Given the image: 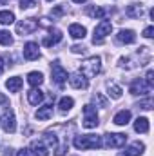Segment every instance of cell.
I'll return each mask as SVG.
<instances>
[{
    "mask_svg": "<svg viewBox=\"0 0 154 156\" xmlns=\"http://www.w3.org/2000/svg\"><path fill=\"white\" fill-rule=\"evenodd\" d=\"M22 78L20 76H13V78H9L7 82H5V87L9 89V93H18L20 91V87H22Z\"/></svg>",
    "mask_w": 154,
    "mask_h": 156,
    "instance_id": "obj_19",
    "label": "cell"
},
{
    "mask_svg": "<svg viewBox=\"0 0 154 156\" xmlns=\"http://www.w3.org/2000/svg\"><path fill=\"white\" fill-rule=\"evenodd\" d=\"M35 5H37V0H20L22 9H29V7H35Z\"/></svg>",
    "mask_w": 154,
    "mask_h": 156,
    "instance_id": "obj_31",
    "label": "cell"
},
{
    "mask_svg": "<svg viewBox=\"0 0 154 156\" xmlns=\"http://www.w3.org/2000/svg\"><path fill=\"white\" fill-rule=\"evenodd\" d=\"M40 56V49L37 42H27L24 45V58L26 60H37Z\"/></svg>",
    "mask_w": 154,
    "mask_h": 156,
    "instance_id": "obj_10",
    "label": "cell"
},
{
    "mask_svg": "<svg viewBox=\"0 0 154 156\" xmlns=\"http://www.w3.org/2000/svg\"><path fill=\"white\" fill-rule=\"evenodd\" d=\"M125 142H127V134H121V133L105 134V145L107 147H123Z\"/></svg>",
    "mask_w": 154,
    "mask_h": 156,
    "instance_id": "obj_9",
    "label": "cell"
},
{
    "mask_svg": "<svg viewBox=\"0 0 154 156\" xmlns=\"http://www.w3.org/2000/svg\"><path fill=\"white\" fill-rule=\"evenodd\" d=\"M37 27H38L37 18H24L22 22L16 24V33L18 35H31L33 31H37Z\"/></svg>",
    "mask_w": 154,
    "mask_h": 156,
    "instance_id": "obj_7",
    "label": "cell"
},
{
    "mask_svg": "<svg viewBox=\"0 0 154 156\" xmlns=\"http://www.w3.org/2000/svg\"><path fill=\"white\" fill-rule=\"evenodd\" d=\"M0 44L2 45H11L13 44V38H11L9 31H0Z\"/></svg>",
    "mask_w": 154,
    "mask_h": 156,
    "instance_id": "obj_28",
    "label": "cell"
},
{
    "mask_svg": "<svg viewBox=\"0 0 154 156\" xmlns=\"http://www.w3.org/2000/svg\"><path fill=\"white\" fill-rule=\"evenodd\" d=\"M143 149H145V145H143L142 142H134V144H131V145L125 149L123 154H118V156H140L143 153Z\"/></svg>",
    "mask_w": 154,
    "mask_h": 156,
    "instance_id": "obj_16",
    "label": "cell"
},
{
    "mask_svg": "<svg viewBox=\"0 0 154 156\" xmlns=\"http://www.w3.org/2000/svg\"><path fill=\"white\" fill-rule=\"evenodd\" d=\"M62 40V31L60 29H49V35L44 38V45L45 47H51V45H54V44H58Z\"/></svg>",
    "mask_w": 154,
    "mask_h": 156,
    "instance_id": "obj_12",
    "label": "cell"
},
{
    "mask_svg": "<svg viewBox=\"0 0 154 156\" xmlns=\"http://www.w3.org/2000/svg\"><path fill=\"white\" fill-rule=\"evenodd\" d=\"M73 105H75V100H73L71 96H64V98H60V104H58V107H60V111H62V113H67V111H71V109H73Z\"/></svg>",
    "mask_w": 154,
    "mask_h": 156,
    "instance_id": "obj_24",
    "label": "cell"
},
{
    "mask_svg": "<svg viewBox=\"0 0 154 156\" xmlns=\"http://www.w3.org/2000/svg\"><path fill=\"white\" fill-rule=\"evenodd\" d=\"M107 87H109V94L114 98V100H118V98H121V87L120 85H116V83H107Z\"/></svg>",
    "mask_w": 154,
    "mask_h": 156,
    "instance_id": "obj_27",
    "label": "cell"
},
{
    "mask_svg": "<svg viewBox=\"0 0 154 156\" xmlns=\"http://www.w3.org/2000/svg\"><path fill=\"white\" fill-rule=\"evenodd\" d=\"M87 15H89L91 18H103V16H105V9H103V7H94V5H93V7L87 9Z\"/></svg>",
    "mask_w": 154,
    "mask_h": 156,
    "instance_id": "obj_26",
    "label": "cell"
},
{
    "mask_svg": "<svg viewBox=\"0 0 154 156\" xmlns=\"http://www.w3.org/2000/svg\"><path fill=\"white\" fill-rule=\"evenodd\" d=\"M138 107H142V109H147V111H149V109H152V98L149 96L147 100L140 102V104H138Z\"/></svg>",
    "mask_w": 154,
    "mask_h": 156,
    "instance_id": "obj_30",
    "label": "cell"
},
{
    "mask_svg": "<svg viewBox=\"0 0 154 156\" xmlns=\"http://www.w3.org/2000/svg\"><path fill=\"white\" fill-rule=\"evenodd\" d=\"M80 69H82V75L85 78H94L102 71V60H100V56H89V58H85L80 64Z\"/></svg>",
    "mask_w": 154,
    "mask_h": 156,
    "instance_id": "obj_2",
    "label": "cell"
},
{
    "mask_svg": "<svg viewBox=\"0 0 154 156\" xmlns=\"http://www.w3.org/2000/svg\"><path fill=\"white\" fill-rule=\"evenodd\" d=\"M31 153L35 156H49V147H47L44 142L35 140V142L31 144Z\"/></svg>",
    "mask_w": 154,
    "mask_h": 156,
    "instance_id": "obj_14",
    "label": "cell"
},
{
    "mask_svg": "<svg viewBox=\"0 0 154 156\" xmlns=\"http://www.w3.org/2000/svg\"><path fill=\"white\" fill-rule=\"evenodd\" d=\"M27 82H29V85L38 87V85H42V82H44V75L38 73V71H31V73L27 75Z\"/></svg>",
    "mask_w": 154,
    "mask_h": 156,
    "instance_id": "obj_23",
    "label": "cell"
},
{
    "mask_svg": "<svg viewBox=\"0 0 154 156\" xmlns=\"http://www.w3.org/2000/svg\"><path fill=\"white\" fill-rule=\"evenodd\" d=\"M145 82H147L149 85H152V83H154V73H152V69H149V71H147V76H145Z\"/></svg>",
    "mask_w": 154,
    "mask_h": 156,
    "instance_id": "obj_33",
    "label": "cell"
},
{
    "mask_svg": "<svg viewBox=\"0 0 154 156\" xmlns=\"http://www.w3.org/2000/svg\"><path fill=\"white\" fill-rule=\"evenodd\" d=\"M16 156H35V154L31 153V149H22V151L16 153Z\"/></svg>",
    "mask_w": 154,
    "mask_h": 156,
    "instance_id": "obj_36",
    "label": "cell"
},
{
    "mask_svg": "<svg viewBox=\"0 0 154 156\" xmlns=\"http://www.w3.org/2000/svg\"><path fill=\"white\" fill-rule=\"evenodd\" d=\"M129 120H131V111H120L114 118H113V122H114L116 125H127L129 123Z\"/></svg>",
    "mask_w": 154,
    "mask_h": 156,
    "instance_id": "obj_21",
    "label": "cell"
},
{
    "mask_svg": "<svg viewBox=\"0 0 154 156\" xmlns=\"http://www.w3.org/2000/svg\"><path fill=\"white\" fill-rule=\"evenodd\" d=\"M134 131L136 133H142V134H145V133H149V120L147 118H136V122H134Z\"/></svg>",
    "mask_w": 154,
    "mask_h": 156,
    "instance_id": "obj_20",
    "label": "cell"
},
{
    "mask_svg": "<svg viewBox=\"0 0 154 156\" xmlns=\"http://www.w3.org/2000/svg\"><path fill=\"white\" fill-rule=\"evenodd\" d=\"M15 22V15L11 11H0V24L2 26H11Z\"/></svg>",
    "mask_w": 154,
    "mask_h": 156,
    "instance_id": "obj_25",
    "label": "cell"
},
{
    "mask_svg": "<svg viewBox=\"0 0 154 156\" xmlns=\"http://www.w3.org/2000/svg\"><path fill=\"white\" fill-rule=\"evenodd\" d=\"M47 2H53V0H47Z\"/></svg>",
    "mask_w": 154,
    "mask_h": 156,
    "instance_id": "obj_42",
    "label": "cell"
},
{
    "mask_svg": "<svg viewBox=\"0 0 154 156\" xmlns=\"http://www.w3.org/2000/svg\"><path fill=\"white\" fill-rule=\"evenodd\" d=\"M73 144L80 151L98 149V147H102V136H98V134H82V136H75Z\"/></svg>",
    "mask_w": 154,
    "mask_h": 156,
    "instance_id": "obj_1",
    "label": "cell"
},
{
    "mask_svg": "<svg viewBox=\"0 0 154 156\" xmlns=\"http://www.w3.org/2000/svg\"><path fill=\"white\" fill-rule=\"evenodd\" d=\"M125 15L129 18H142L143 16V5L142 4H131V5H127Z\"/></svg>",
    "mask_w": 154,
    "mask_h": 156,
    "instance_id": "obj_15",
    "label": "cell"
},
{
    "mask_svg": "<svg viewBox=\"0 0 154 156\" xmlns=\"http://www.w3.org/2000/svg\"><path fill=\"white\" fill-rule=\"evenodd\" d=\"M85 33H87V29H85L82 24H71V26H69V35L75 40L85 38Z\"/></svg>",
    "mask_w": 154,
    "mask_h": 156,
    "instance_id": "obj_17",
    "label": "cell"
},
{
    "mask_svg": "<svg viewBox=\"0 0 154 156\" xmlns=\"http://www.w3.org/2000/svg\"><path fill=\"white\" fill-rule=\"evenodd\" d=\"M111 31H113V24H111L109 20H102V22L94 27L93 44H102V42H103V38H105L107 35H111Z\"/></svg>",
    "mask_w": 154,
    "mask_h": 156,
    "instance_id": "obj_4",
    "label": "cell"
},
{
    "mask_svg": "<svg viewBox=\"0 0 154 156\" xmlns=\"http://www.w3.org/2000/svg\"><path fill=\"white\" fill-rule=\"evenodd\" d=\"M154 27L152 26H149V27H145V31H143V37H145V38H152L154 35Z\"/></svg>",
    "mask_w": 154,
    "mask_h": 156,
    "instance_id": "obj_32",
    "label": "cell"
},
{
    "mask_svg": "<svg viewBox=\"0 0 154 156\" xmlns=\"http://www.w3.org/2000/svg\"><path fill=\"white\" fill-rule=\"evenodd\" d=\"M2 71H4V60L0 58V75H2Z\"/></svg>",
    "mask_w": 154,
    "mask_h": 156,
    "instance_id": "obj_40",
    "label": "cell"
},
{
    "mask_svg": "<svg viewBox=\"0 0 154 156\" xmlns=\"http://www.w3.org/2000/svg\"><path fill=\"white\" fill-rule=\"evenodd\" d=\"M53 15H54V16H60V15H64V5H58V7L53 11Z\"/></svg>",
    "mask_w": 154,
    "mask_h": 156,
    "instance_id": "obj_37",
    "label": "cell"
},
{
    "mask_svg": "<svg viewBox=\"0 0 154 156\" xmlns=\"http://www.w3.org/2000/svg\"><path fill=\"white\" fill-rule=\"evenodd\" d=\"M151 89H152V85H149L143 78H138V80H134L132 83H131V87H129V93L131 94H134V96H145V94H149L151 93Z\"/></svg>",
    "mask_w": 154,
    "mask_h": 156,
    "instance_id": "obj_6",
    "label": "cell"
},
{
    "mask_svg": "<svg viewBox=\"0 0 154 156\" xmlns=\"http://www.w3.org/2000/svg\"><path fill=\"white\" fill-rule=\"evenodd\" d=\"M51 76H53V82L62 89L64 83H65V80H67V71L60 66V62H53V66H51Z\"/></svg>",
    "mask_w": 154,
    "mask_h": 156,
    "instance_id": "obj_5",
    "label": "cell"
},
{
    "mask_svg": "<svg viewBox=\"0 0 154 156\" xmlns=\"http://www.w3.org/2000/svg\"><path fill=\"white\" fill-rule=\"evenodd\" d=\"M71 51L76 55V53H82V51H83V47H82V45H73V47H71Z\"/></svg>",
    "mask_w": 154,
    "mask_h": 156,
    "instance_id": "obj_38",
    "label": "cell"
},
{
    "mask_svg": "<svg viewBox=\"0 0 154 156\" xmlns=\"http://www.w3.org/2000/svg\"><path fill=\"white\" fill-rule=\"evenodd\" d=\"M0 104H7V98H5L2 93H0Z\"/></svg>",
    "mask_w": 154,
    "mask_h": 156,
    "instance_id": "obj_39",
    "label": "cell"
},
{
    "mask_svg": "<svg viewBox=\"0 0 154 156\" xmlns=\"http://www.w3.org/2000/svg\"><path fill=\"white\" fill-rule=\"evenodd\" d=\"M42 100H44V93H42L40 89H37V87L27 93V102H29L31 105H38Z\"/></svg>",
    "mask_w": 154,
    "mask_h": 156,
    "instance_id": "obj_18",
    "label": "cell"
},
{
    "mask_svg": "<svg viewBox=\"0 0 154 156\" xmlns=\"http://www.w3.org/2000/svg\"><path fill=\"white\" fill-rule=\"evenodd\" d=\"M0 125L5 133H15L16 131V120H15V113L13 109H5L4 116L0 118Z\"/></svg>",
    "mask_w": 154,
    "mask_h": 156,
    "instance_id": "obj_8",
    "label": "cell"
},
{
    "mask_svg": "<svg viewBox=\"0 0 154 156\" xmlns=\"http://www.w3.org/2000/svg\"><path fill=\"white\" fill-rule=\"evenodd\" d=\"M94 100H98L102 107H107V100H105V98H103L102 94H96V96H94Z\"/></svg>",
    "mask_w": 154,
    "mask_h": 156,
    "instance_id": "obj_35",
    "label": "cell"
},
{
    "mask_svg": "<svg viewBox=\"0 0 154 156\" xmlns=\"http://www.w3.org/2000/svg\"><path fill=\"white\" fill-rule=\"evenodd\" d=\"M69 83H71V87H75V89H87V78L83 76L82 73H73L71 76H69Z\"/></svg>",
    "mask_w": 154,
    "mask_h": 156,
    "instance_id": "obj_11",
    "label": "cell"
},
{
    "mask_svg": "<svg viewBox=\"0 0 154 156\" xmlns=\"http://www.w3.org/2000/svg\"><path fill=\"white\" fill-rule=\"evenodd\" d=\"M100 122H98V113H96V109H94V105H85L83 107V122H82V125L85 127V129H94L96 125H98Z\"/></svg>",
    "mask_w": 154,
    "mask_h": 156,
    "instance_id": "obj_3",
    "label": "cell"
},
{
    "mask_svg": "<svg viewBox=\"0 0 154 156\" xmlns=\"http://www.w3.org/2000/svg\"><path fill=\"white\" fill-rule=\"evenodd\" d=\"M65 151H67V145H60V147H56L54 154H56V156H64V154H65Z\"/></svg>",
    "mask_w": 154,
    "mask_h": 156,
    "instance_id": "obj_34",
    "label": "cell"
},
{
    "mask_svg": "<svg viewBox=\"0 0 154 156\" xmlns=\"http://www.w3.org/2000/svg\"><path fill=\"white\" fill-rule=\"evenodd\" d=\"M44 136H45L44 140H45V144H47V147H56V144H58V140H56V136H54V134H51V133H45Z\"/></svg>",
    "mask_w": 154,
    "mask_h": 156,
    "instance_id": "obj_29",
    "label": "cell"
},
{
    "mask_svg": "<svg viewBox=\"0 0 154 156\" xmlns=\"http://www.w3.org/2000/svg\"><path fill=\"white\" fill-rule=\"evenodd\" d=\"M51 116H53V104H47V105L40 107L37 111V118L38 120H49Z\"/></svg>",
    "mask_w": 154,
    "mask_h": 156,
    "instance_id": "obj_22",
    "label": "cell"
},
{
    "mask_svg": "<svg viewBox=\"0 0 154 156\" xmlns=\"http://www.w3.org/2000/svg\"><path fill=\"white\" fill-rule=\"evenodd\" d=\"M73 2H76V4H83L85 0H73Z\"/></svg>",
    "mask_w": 154,
    "mask_h": 156,
    "instance_id": "obj_41",
    "label": "cell"
},
{
    "mask_svg": "<svg viewBox=\"0 0 154 156\" xmlns=\"http://www.w3.org/2000/svg\"><path fill=\"white\" fill-rule=\"evenodd\" d=\"M116 38H118V42H121V44H134L136 42V33L132 29H121L116 35Z\"/></svg>",
    "mask_w": 154,
    "mask_h": 156,
    "instance_id": "obj_13",
    "label": "cell"
}]
</instances>
